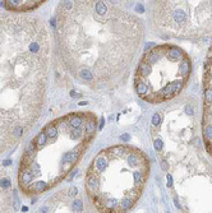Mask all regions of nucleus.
Segmentation results:
<instances>
[{
	"mask_svg": "<svg viewBox=\"0 0 212 213\" xmlns=\"http://www.w3.org/2000/svg\"><path fill=\"white\" fill-rule=\"evenodd\" d=\"M55 38L60 63L75 82L90 89L114 88L128 78L143 24L110 2H62L55 13Z\"/></svg>",
	"mask_w": 212,
	"mask_h": 213,
	"instance_id": "nucleus-1",
	"label": "nucleus"
},
{
	"mask_svg": "<svg viewBox=\"0 0 212 213\" xmlns=\"http://www.w3.org/2000/svg\"><path fill=\"white\" fill-rule=\"evenodd\" d=\"M150 160L130 144H114L93 157L84 175V191L98 213H128L142 197Z\"/></svg>",
	"mask_w": 212,
	"mask_h": 213,
	"instance_id": "nucleus-4",
	"label": "nucleus"
},
{
	"mask_svg": "<svg viewBox=\"0 0 212 213\" xmlns=\"http://www.w3.org/2000/svg\"><path fill=\"white\" fill-rule=\"evenodd\" d=\"M32 213H96V209L90 203L87 195L72 185L47 197Z\"/></svg>",
	"mask_w": 212,
	"mask_h": 213,
	"instance_id": "nucleus-8",
	"label": "nucleus"
},
{
	"mask_svg": "<svg viewBox=\"0 0 212 213\" xmlns=\"http://www.w3.org/2000/svg\"><path fill=\"white\" fill-rule=\"evenodd\" d=\"M98 128L90 111L63 115L49 123L23 152L18 167V186L26 197L55 188L69 175L87 152Z\"/></svg>",
	"mask_w": 212,
	"mask_h": 213,
	"instance_id": "nucleus-3",
	"label": "nucleus"
},
{
	"mask_svg": "<svg viewBox=\"0 0 212 213\" xmlns=\"http://www.w3.org/2000/svg\"><path fill=\"white\" fill-rule=\"evenodd\" d=\"M203 105H202V140L207 153L212 157V46L203 65Z\"/></svg>",
	"mask_w": 212,
	"mask_h": 213,
	"instance_id": "nucleus-9",
	"label": "nucleus"
},
{
	"mask_svg": "<svg viewBox=\"0 0 212 213\" xmlns=\"http://www.w3.org/2000/svg\"><path fill=\"white\" fill-rule=\"evenodd\" d=\"M41 3H44V2H33V0H31V2H22V0L19 2V0H15V2H13V0H6L4 3V6L6 8L8 12L27 13L28 10L40 5Z\"/></svg>",
	"mask_w": 212,
	"mask_h": 213,
	"instance_id": "nucleus-11",
	"label": "nucleus"
},
{
	"mask_svg": "<svg viewBox=\"0 0 212 213\" xmlns=\"http://www.w3.org/2000/svg\"><path fill=\"white\" fill-rule=\"evenodd\" d=\"M50 49L38 17L0 13V153L14 147L42 114Z\"/></svg>",
	"mask_w": 212,
	"mask_h": 213,
	"instance_id": "nucleus-2",
	"label": "nucleus"
},
{
	"mask_svg": "<svg viewBox=\"0 0 212 213\" xmlns=\"http://www.w3.org/2000/svg\"><path fill=\"white\" fill-rule=\"evenodd\" d=\"M0 213H13L12 181L3 170H0Z\"/></svg>",
	"mask_w": 212,
	"mask_h": 213,
	"instance_id": "nucleus-10",
	"label": "nucleus"
},
{
	"mask_svg": "<svg viewBox=\"0 0 212 213\" xmlns=\"http://www.w3.org/2000/svg\"><path fill=\"white\" fill-rule=\"evenodd\" d=\"M152 24L165 37L192 38L212 32V2H155Z\"/></svg>",
	"mask_w": 212,
	"mask_h": 213,
	"instance_id": "nucleus-7",
	"label": "nucleus"
},
{
	"mask_svg": "<svg viewBox=\"0 0 212 213\" xmlns=\"http://www.w3.org/2000/svg\"><path fill=\"white\" fill-rule=\"evenodd\" d=\"M192 74L186 51L171 44L151 47L142 56L134 74L137 96L152 105L175 98L185 88Z\"/></svg>",
	"mask_w": 212,
	"mask_h": 213,
	"instance_id": "nucleus-6",
	"label": "nucleus"
},
{
	"mask_svg": "<svg viewBox=\"0 0 212 213\" xmlns=\"http://www.w3.org/2000/svg\"><path fill=\"white\" fill-rule=\"evenodd\" d=\"M167 126L173 133L161 123L154 121L152 135L175 144L173 149H155L166 171L167 186L178 213H212V165L197 144L189 142L190 128L194 125L185 126L183 130Z\"/></svg>",
	"mask_w": 212,
	"mask_h": 213,
	"instance_id": "nucleus-5",
	"label": "nucleus"
}]
</instances>
